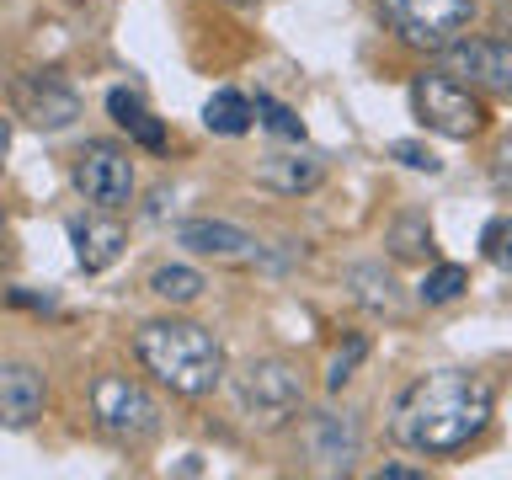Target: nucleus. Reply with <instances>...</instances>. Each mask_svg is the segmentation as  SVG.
<instances>
[{"label":"nucleus","instance_id":"1","mask_svg":"<svg viewBox=\"0 0 512 480\" xmlns=\"http://www.w3.org/2000/svg\"><path fill=\"white\" fill-rule=\"evenodd\" d=\"M491 384L475 374H459V368H438V374L411 379L406 390L395 395L390 411V432L395 443H406L411 454L427 459H448L459 448H470L480 432L491 427Z\"/></svg>","mask_w":512,"mask_h":480},{"label":"nucleus","instance_id":"2","mask_svg":"<svg viewBox=\"0 0 512 480\" xmlns=\"http://www.w3.org/2000/svg\"><path fill=\"white\" fill-rule=\"evenodd\" d=\"M134 358L171 395L203 400L224 384V342L198 320H144L134 331Z\"/></svg>","mask_w":512,"mask_h":480},{"label":"nucleus","instance_id":"3","mask_svg":"<svg viewBox=\"0 0 512 480\" xmlns=\"http://www.w3.org/2000/svg\"><path fill=\"white\" fill-rule=\"evenodd\" d=\"M411 112H416V123L432 128V134H443V139H475L480 128H486L480 96L448 70H422L411 80Z\"/></svg>","mask_w":512,"mask_h":480},{"label":"nucleus","instance_id":"4","mask_svg":"<svg viewBox=\"0 0 512 480\" xmlns=\"http://www.w3.org/2000/svg\"><path fill=\"white\" fill-rule=\"evenodd\" d=\"M235 400H240V411H246L256 427H267V432L288 427L304 411V374H299V363H288V358H256V363H246V374L235 379Z\"/></svg>","mask_w":512,"mask_h":480},{"label":"nucleus","instance_id":"5","mask_svg":"<svg viewBox=\"0 0 512 480\" xmlns=\"http://www.w3.org/2000/svg\"><path fill=\"white\" fill-rule=\"evenodd\" d=\"M91 416H96V427L118 443H144L160 432L155 395L128 374H96L91 379Z\"/></svg>","mask_w":512,"mask_h":480},{"label":"nucleus","instance_id":"6","mask_svg":"<svg viewBox=\"0 0 512 480\" xmlns=\"http://www.w3.org/2000/svg\"><path fill=\"white\" fill-rule=\"evenodd\" d=\"M379 11L400 32V43L427 48V54H443L475 22V0H379Z\"/></svg>","mask_w":512,"mask_h":480},{"label":"nucleus","instance_id":"7","mask_svg":"<svg viewBox=\"0 0 512 480\" xmlns=\"http://www.w3.org/2000/svg\"><path fill=\"white\" fill-rule=\"evenodd\" d=\"M70 182L91 208L118 214V208L134 203V160H128V150L112 139H86L75 155V166H70Z\"/></svg>","mask_w":512,"mask_h":480},{"label":"nucleus","instance_id":"8","mask_svg":"<svg viewBox=\"0 0 512 480\" xmlns=\"http://www.w3.org/2000/svg\"><path fill=\"white\" fill-rule=\"evenodd\" d=\"M11 107H16V118H27L32 128L59 134V128H70L80 118V91L59 70H27V75L11 80Z\"/></svg>","mask_w":512,"mask_h":480},{"label":"nucleus","instance_id":"9","mask_svg":"<svg viewBox=\"0 0 512 480\" xmlns=\"http://www.w3.org/2000/svg\"><path fill=\"white\" fill-rule=\"evenodd\" d=\"M443 70L470 91L512 96V38H454L443 48Z\"/></svg>","mask_w":512,"mask_h":480},{"label":"nucleus","instance_id":"10","mask_svg":"<svg viewBox=\"0 0 512 480\" xmlns=\"http://www.w3.org/2000/svg\"><path fill=\"white\" fill-rule=\"evenodd\" d=\"M176 246L203 256V262H224V267H256L267 256V246L251 230H240L230 219H182L176 224Z\"/></svg>","mask_w":512,"mask_h":480},{"label":"nucleus","instance_id":"11","mask_svg":"<svg viewBox=\"0 0 512 480\" xmlns=\"http://www.w3.org/2000/svg\"><path fill=\"white\" fill-rule=\"evenodd\" d=\"M358 448H363L358 416H347V411H315L310 422H304V454L315 459L320 475H347L352 459H358Z\"/></svg>","mask_w":512,"mask_h":480},{"label":"nucleus","instance_id":"12","mask_svg":"<svg viewBox=\"0 0 512 480\" xmlns=\"http://www.w3.org/2000/svg\"><path fill=\"white\" fill-rule=\"evenodd\" d=\"M48 411V379L32 363H0V427H32Z\"/></svg>","mask_w":512,"mask_h":480},{"label":"nucleus","instance_id":"13","mask_svg":"<svg viewBox=\"0 0 512 480\" xmlns=\"http://www.w3.org/2000/svg\"><path fill=\"white\" fill-rule=\"evenodd\" d=\"M70 246H75V267L80 272H107L123 256L128 235H123V224L112 219L107 208H96V214H86V219H70Z\"/></svg>","mask_w":512,"mask_h":480},{"label":"nucleus","instance_id":"14","mask_svg":"<svg viewBox=\"0 0 512 480\" xmlns=\"http://www.w3.org/2000/svg\"><path fill=\"white\" fill-rule=\"evenodd\" d=\"M256 182L267 192H283V198H304V192H315L326 182V160L320 155H267L256 166Z\"/></svg>","mask_w":512,"mask_h":480},{"label":"nucleus","instance_id":"15","mask_svg":"<svg viewBox=\"0 0 512 480\" xmlns=\"http://www.w3.org/2000/svg\"><path fill=\"white\" fill-rule=\"evenodd\" d=\"M342 283L352 288V299H358L363 310H374V315H400V310H406V294H400L395 272L384 267V262H358V267H347Z\"/></svg>","mask_w":512,"mask_h":480},{"label":"nucleus","instance_id":"16","mask_svg":"<svg viewBox=\"0 0 512 480\" xmlns=\"http://www.w3.org/2000/svg\"><path fill=\"white\" fill-rule=\"evenodd\" d=\"M203 123L214 128V134H224V139H240V134H246V128L256 123V107H251V96L219 86V91L203 102Z\"/></svg>","mask_w":512,"mask_h":480},{"label":"nucleus","instance_id":"17","mask_svg":"<svg viewBox=\"0 0 512 480\" xmlns=\"http://www.w3.org/2000/svg\"><path fill=\"white\" fill-rule=\"evenodd\" d=\"M384 246H390L400 262H432V256H438V240H432L427 214H400L390 224V235H384Z\"/></svg>","mask_w":512,"mask_h":480},{"label":"nucleus","instance_id":"18","mask_svg":"<svg viewBox=\"0 0 512 480\" xmlns=\"http://www.w3.org/2000/svg\"><path fill=\"white\" fill-rule=\"evenodd\" d=\"M203 288H208L203 272L198 267H182V262H166V267L150 272V294L166 299V304H198Z\"/></svg>","mask_w":512,"mask_h":480},{"label":"nucleus","instance_id":"19","mask_svg":"<svg viewBox=\"0 0 512 480\" xmlns=\"http://www.w3.org/2000/svg\"><path fill=\"white\" fill-rule=\"evenodd\" d=\"M464 288H470V272H464L459 262H438L422 278V288H416V294H422V304H454Z\"/></svg>","mask_w":512,"mask_h":480},{"label":"nucleus","instance_id":"20","mask_svg":"<svg viewBox=\"0 0 512 480\" xmlns=\"http://www.w3.org/2000/svg\"><path fill=\"white\" fill-rule=\"evenodd\" d=\"M368 358V336H347V347L331 352V368H326V390H342V384L358 374V363Z\"/></svg>","mask_w":512,"mask_h":480},{"label":"nucleus","instance_id":"21","mask_svg":"<svg viewBox=\"0 0 512 480\" xmlns=\"http://www.w3.org/2000/svg\"><path fill=\"white\" fill-rule=\"evenodd\" d=\"M251 107H256V123H262V128H272V134H283V139H304V123H299L283 102H272V96H256Z\"/></svg>","mask_w":512,"mask_h":480},{"label":"nucleus","instance_id":"22","mask_svg":"<svg viewBox=\"0 0 512 480\" xmlns=\"http://www.w3.org/2000/svg\"><path fill=\"white\" fill-rule=\"evenodd\" d=\"M480 251H486L496 267L512 272V219H491L486 235H480Z\"/></svg>","mask_w":512,"mask_h":480},{"label":"nucleus","instance_id":"23","mask_svg":"<svg viewBox=\"0 0 512 480\" xmlns=\"http://www.w3.org/2000/svg\"><path fill=\"white\" fill-rule=\"evenodd\" d=\"M390 155L400 160V166H411V171H427V176H438L443 171V160L427 150V144H416V139H395L390 144Z\"/></svg>","mask_w":512,"mask_h":480},{"label":"nucleus","instance_id":"24","mask_svg":"<svg viewBox=\"0 0 512 480\" xmlns=\"http://www.w3.org/2000/svg\"><path fill=\"white\" fill-rule=\"evenodd\" d=\"M144 112H150V107H144L128 86H112V91H107V118L118 123L123 134H128V123H134V118H144Z\"/></svg>","mask_w":512,"mask_h":480},{"label":"nucleus","instance_id":"25","mask_svg":"<svg viewBox=\"0 0 512 480\" xmlns=\"http://www.w3.org/2000/svg\"><path fill=\"white\" fill-rule=\"evenodd\" d=\"M128 139H134V144H144V150H155V155L166 150V128H160V118H150V112L128 123Z\"/></svg>","mask_w":512,"mask_h":480},{"label":"nucleus","instance_id":"26","mask_svg":"<svg viewBox=\"0 0 512 480\" xmlns=\"http://www.w3.org/2000/svg\"><path fill=\"white\" fill-rule=\"evenodd\" d=\"M491 182H496V192H507L512 198V139L496 150V160H491Z\"/></svg>","mask_w":512,"mask_h":480},{"label":"nucleus","instance_id":"27","mask_svg":"<svg viewBox=\"0 0 512 480\" xmlns=\"http://www.w3.org/2000/svg\"><path fill=\"white\" fill-rule=\"evenodd\" d=\"M6 299L11 304H27V310H54V299H48V294H22V288H11Z\"/></svg>","mask_w":512,"mask_h":480},{"label":"nucleus","instance_id":"28","mask_svg":"<svg viewBox=\"0 0 512 480\" xmlns=\"http://www.w3.org/2000/svg\"><path fill=\"white\" fill-rule=\"evenodd\" d=\"M379 480H422V470H411V464H384Z\"/></svg>","mask_w":512,"mask_h":480},{"label":"nucleus","instance_id":"29","mask_svg":"<svg viewBox=\"0 0 512 480\" xmlns=\"http://www.w3.org/2000/svg\"><path fill=\"white\" fill-rule=\"evenodd\" d=\"M6 155H11V118H0V166H6Z\"/></svg>","mask_w":512,"mask_h":480},{"label":"nucleus","instance_id":"30","mask_svg":"<svg viewBox=\"0 0 512 480\" xmlns=\"http://www.w3.org/2000/svg\"><path fill=\"white\" fill-rule=\"evenodd\" d=\"M491 11H496V22L512 27V0H491Z\"/></svg>","mask_w":512,"mask_h":480}]
</instances>
